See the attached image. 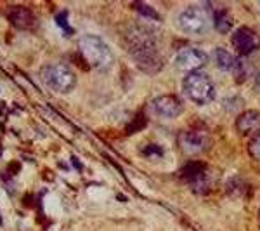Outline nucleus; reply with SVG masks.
<instances>
[{"instance_id": "1", "label": "nucleus", "mask_w": 260, "mask_h": 231, "mask_svg": "<svg viewBox=\"0 0 260 231\" xmlns=\"http://www.w3.org/2000/svg\"><path fill=\"white\" fill-rule=\"evenodd\" d=\"M123 43L135 65L146 73H158L165 65L160 51L158 33L151 28L141 23H132L123 30Z\"/></svg>"}, {"instance_id": "2", "label": "nucleus", "mask_w": 260, "mask_h": 231, "mask_svg": "<svg viewBox=\"0 0 260 231\" xmlns=\"http://www.w3.org/2000/svg\"><path fill=\"white\" fill-rule=\"evenodd\" d=\"M82 58L97 71H110L115 66V54L111 47L97 35H83L78 40Z\"/></svg>"}, {"instance_id": "3", "label": "nucleus", "mask_w": 260, "mask_h": 231, "mask_svg": "<svg viewBox=\"0 0 260 231\" xmlns=\"http://www.w3.org/2000/svg\"><path fill=\"white\" fill-rule=\"evenodd\" d=\"M182 90L196 105L203 106L215 99V83L205 71H194L186 75L182 82Z\"/></svg>"}, {"instance_id": "4", "label": "nucleus", "mask_w": 260, "mask_h": 231, "mask_svg": "<svg viewBox=\"0 0 260 231\" xmlns=\"http://www.w3.org/2000/svg\"><path fill=\"white\" fill-rule=\"evenodd\" d=\"M42 80L49 89L56 90L59 94H68L77 85V77L73 70L65 63H49L40 71Z\"/></svg>"}, {"instance_id": "5", "label": "nucleus", "mask_w": 260, "mask_h": 231, "mask_svg": "<svg viewBox=\"0 0 260 231\" xmlns=\"http://www.w3.org/2000/svg\"><path fill=\"white\" fill-rule=\"evenodd\" d=\"M177 25L187 35H203L214 25V16L205 6H189L179 14Z\"/></svg>"}, {"instance_id": "6", "label": "nucleus", "mask_w": 260, "mask_h": 231, "mask_svg": "<svg viewBox=\"0 0 260 231\" xmlns=\"http://www.w3.org/2000/svg\"><path fill=\"white\" fill-rule=\"evenodd\" d=\"M179 146L187 155H199L212 148V136L203 129H191L179 134Z\"/></svg>"}, {"instance_id": "7", "label": "nucleus", "mask_w": 260, "mask_h": 231, "mask_svg": "<svg viewBox=\"0 0 260 231\" xmlns=\"http://www.w3.org/2000/svg\"><path fill=\"white\" fill-rule=\"evenodd\" d=\"M181 176L187 184L191 186V190L198 195H206L210 191V177L206 172V165L201 162H191L187 165H184L181 170Z\"/></svg>"}, {"instance_id": "8", "label": "nucleus", "mask_w": 260, "mask_h": 231, "mask_svg": "<svg viewBox=\"0 0 260 231\" xmlns=\"http://www.w3.org/2000/svg\"><path fill=\"white\" fill-rule=\"evenodd\" d=\"M208 58L201 49H196V47H184L175 56V68L184 71V73H194L199 71L203 66L206 65Z\"/></svg>"}, {"instance_id": "9", "label": "nucleus", "mask_w": 260, "mask_h": 231, "mask_svg": "<svg viewBox=\"0 0 260 231\" xmlns=\"http://www.w3.org/2000/svg\"><path fill=\"white\" fill-rule=\"evenodd\" d=\"M233 47L236 53L245 58V56H250L251 53L260 49V37L251 28L241 26L233 33Z\"/></svg>"}, {"instance_id": "10", "label": "nucleus", "mask_w": 260, "mask_h": 231, "mask_svg": "<svg viewBox=\"0 0 260 231\" xmlns=\"http://www.w3.org/2000/svg\"><path fill=\"white\" fill-rule=\"evenodd\" d=\"M151 110H153L154 115H158L162 118H177L179 115H182L184 105L177 96L167 94L154 98L151 101Z\"/></svg>"}, {"instance_id": "11", "label": "nucleus", "mask_w": 260, "mask_h": 231, "mask_svg": "<svg viewBox=\"0 0 260 231\" xmlns=\"http://www.w3.org/2000/svg\"><path fill=\"white\" fill-rule=\"evenodd\" d=\"M7 18L18 30H31L35 26V16L25 6H11L7 9Z\"/></svg>"}, {"instance_id": "12", "label": "nucleus", "mask_w": 260, "mask_h": 231, "mask_svg": "<svg viewBox=\"0 0 260 231\" xmlns=\"http://www.w3.org/2000/svg\"><path fill=\"white\" fill-rule=\"evenodd\" d=\"M260 129V111L246 110L236 118V130L241 136H250Z\"/></svg>"}, {"instance_id": "13", "label": "nucleus", "mask_w": 260, "mask_h": 231, "mask_svg": "<svg viewBox=\"0 0 260 231\" xmlns=\"http://www.w3.org/2000/svg\"><path fill=\"white\" fill-rule=\"evenodd\" d=\"M214 59H215V65H217L222 71H233L234 63H236V56L231 54L229 51L215 49L214 51Z\"/></svg>"}, {"instance_id": "14", "label": "nucleus", "mask_w": 260, "mask_h": 231, "mask_svg": "<svg viewBox=\"0 0 260 231\" xmlns=\"http://www.w3.org/2000/svg\"><path fill=\"white\" fill-rule=\"evenodd\" d=\"M233 23H234L233 16L227 13V11H217L214 14V26L219 33H229L233 30Z\"/></svg>"}, {"instance_id": "15", "label": "nucleus", "mask_w": 260, "mask_h": 231, "mask_svg": "<svg viewBox=\"0 0 260 231\" xmlns=\"http://www.w3.org/2000/svg\"><path fill=\"white\" fill-rule=\"evenodd\" d=\"M231 73L234 75V78L238 82H245L248 78V75H250V65H248V61L243 56H239V58H236V63H234V68Z\"/></svg>"}, {"instance_id": "16", "label": "nucleus", "mask_w": 260, "mask_h": 231, "mask_svg": "<svg viewBox=\"0 0 260 231\" xmlns=\"http://www.w3.org/2000/svg\"><path fill=\"white\" fill-rule=\"evenodd\" d=\"M248 153L255 162H260V132L255 134L248 143Z\"/></svg>"}, {"instance_id": "17", "label": "nucleus", "mask_w": 260, "mask_h": 231, "mask_svg": "<svg viewBox=\"0 0 260 231\" xmlns=\"http://www.w3.org/2000/svg\"><path fill=\"white\" fill-rule=\"evenodd\" d=\"M135 9H137L139 13L144 16V18H149V19H154V21H160V16L153 9V7L146 6V4H137V6H135Z\"/></svg>"}, {"instance_id": "18", "label": "nucleus", "mask_w": 260, "mask_h": 231, "mask_svg": "<svg viewBox=\"0 0 260 231\" xmlns=\"http://www.w3.org/2000/svg\"><path fill=\"white\" fill-rule=\"evenodd\" d=\"M144 155L146 157H163V150L160 148V146H156V145H151V146H147L146 150H144Z\"/></svg>"}, {"instance_id": "19", "label": "nucleus", "mask_w": 260, "mask_h": 231, "mask_svg": "<svg viewBox=\"0 0 260 231\" xmlns=\"http://www.w3.org/2000/svg\"><path fill=\"white\" fill-rule=\"evenodd\" d=\"M255 82H257V89L260 90V73H257V80Z\"/></svg>"}]
</instances>
